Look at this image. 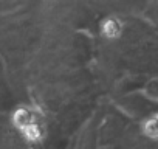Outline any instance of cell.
Wrapping results in <instances>:
<instances>
[{"label": "cell", "mask_w": 158, "mask_h": 149, "mask_svg": "<svg viewBox=\"0 0 158 149\" xmlns=\"http://www.w3.org/2000/svg\"><path fill=\"white\" fill-rule=\"evenodd\" d=\"M13 121H14V124L23 132V130H27V129L36 126V115H34L30 109L22 107V109L16 110V113H14V117H13Z\"/></svg>", "instance_id": "1"}, {"label": "cell", "mask_w": 158, "mask_h": 149, "mask_svg": "<svg viewBox=\"0 0 158 149\" xmlns=\"http://www.w3.org/2000/svg\"><path fill=\"white\" fill-rule=\"evenodd\" d=\"M102 33L107 39H116L123 33V25L115 17H109L102 22Z\"/></svg>", "instance_id": "2"}]
</instances>
